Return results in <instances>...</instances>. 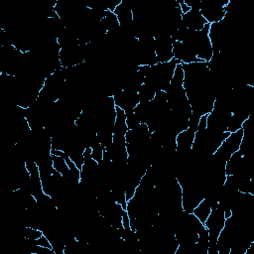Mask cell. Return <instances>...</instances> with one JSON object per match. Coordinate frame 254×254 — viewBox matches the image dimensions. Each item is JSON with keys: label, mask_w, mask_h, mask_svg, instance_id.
Listing matches in <instances>:
<instances>
[{"label": "cell", "mask_w": 254, "mask_h": 254, "mask_svg": "<svg viewBox=\"0 0 254 254\" xmlns=\"http://www.w3.org/2000/svg\"><path fill=\"white\" fill-rule=\"evenodd\" d=\"M230 2L227 0L221 2L219 0H204L200 1L199 12L208 24L217 23L224 19L228 12V5Z\"/></svg>", "instance_id": "obj_1"}, {"label": "cell", "mask_w": 254, "mask_h": 254, "mask_svg": "<svg viewBox=\"0 0 254 254\" xmlns=\"http://www.w3.org/2000/svg\"><path fill=\"white\" fill-rule=\"evenodd\" d=\"M173 59L179 61L181 64L201 62L189 46L179 41H173Z\"/></svg>", "instance_id": "obj_2"}, {"label": "cell", "mask_w": 254, "mask_h": 254, "mask_svg": "<svg viewBox=\"0 0 254 254\" xmlns=\"http://www.w3.org/2000/svg\"><path fill=\"white\" fill-rule=\"evenodd\" d=\"M182 24L188 30L199 31L207 24V22L200 14L198 8H190L189 12L182 15Z\"/></svg>", "instance_id": "obj_3"}, {"label": "cell", "mask_w": 254, "mask_h": 254, "mask_svg": "<svg viewBox=\"0 0 254 254\" xmlns=\"http://www.w3.org/2000/svg\"><path fill=\"white\" fill-rule=\"evenodd\" d=\"M24 238L27 240H37L44 235L43 230L32 226H25L23 229Z\"/></svg>", "instance_id": "obj_4"}]
</instances>
